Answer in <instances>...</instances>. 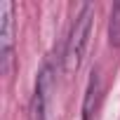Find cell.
<instances>
[{
	"mask_svg": "<svg viewBox=\"0 0 120 120\" xmlns=\"http://www.w3.org/2000/svg\"><path fill=\"white\" fill-rule=\"evenodd\" d=\"M92 19H94V5H82L80 12L73 19L68 40H66V52H64V71L71 75L80 68L85 52H87V42H90V31H92Z\"/></svg>",
	"mask_w": 120,
	"mask_h": 120,
	"instance_id": "cell-1",
	"label": "cell"
},
{
	"mask_svg": "<svg viewBox=\"0 0 120 120\" xmlns=\"http://www.w3.org/2000/svg\"><path fill=\"white\" fill-rule=\"evenodd\" d=\"M49 90H52V66L45 64L42 71L38 73L35 90H33V97H31V104H28V120H45L47 118Z\"/></svg>",
	"mask_w": 120,
	"mask_h": 120,
	"instance_id": "cell-2",
	"label": "cell"
},
{
	"mask_svg": "<svg viewBox=\"0 0 120 120\" xmlns=\"http://www.w3.org/2000/svg\"><path fill=\"white\" fill-rule=\"evenodd\" d=\"M14 42V5L3 0L0 3V45H3V71H7L10 54Z\"/></svg>",
	"mask_w": 120,
	"mask_h": 120,
	"instance_id": "cell-3",
	"label": "cell"
},
{
	"mask_svg": "<svg viewBox=\"0 0 120 120\" xmlns=\"http://www.w3.org/2000/svg\"><path fill=\"white\" fill-rule=\"evenodd\" d=\"M99 101H101V73L92 71V78H90V85L85 92V101H82V120H92V115L99 108Z\"/></svg>",
	"mask_w": 120,
	"mask_h": 120,
	"instance_id": "cell-4",
	"label": "cell"
},
{
	"mask_svg": "<svg viewBox=\"0 0 120 120\" xmlns=\"http://www.w3.org/2000/svg\"><path fill=\"white\" fill-rule=\"evenodd\" d=\"M108 42L111 47H120V3L113 5L108 19Z\"/></svg>",
	"mask_w": 120,
	"mask_h": 120,
	"instance_id": "cell-5",
	"label": "cell"
}]
</instances>
